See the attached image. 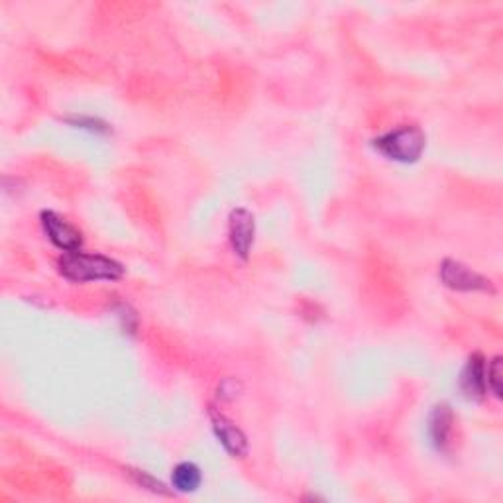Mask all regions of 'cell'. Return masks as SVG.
I'll use <instances>...</instances> for the list:
<instances>
[{
    "label": "cell",
    "mask_w": 503,
    "mask_h": 503,
    "mask_svg": "<svg viewBox=\"0 0 503 503\" xmlns=\"http://www.w3.org/2000/svg\"><path fill=\"white\" fill-rule=\"evenodd\" d=\"M486 360L480 352H476L468 358L463 373H460V391L466 400L480 401L486 395Z\"/></svg>",
    "instance_id": "obj_7"
},
{
    "label": "cell",
    "mask_w": 503,
    "mask_h": 503,
    "mask_svg": "<svg viewBox=\"0 0 503 503\" xmlns=\"http://www.w3.org/2000/svg\"><path fill=\"white\" fill-rule=\"evenodd\" d=\"M40 220L41 229H44L46 237L51 240L53 246H58L63 252H79L83 246V237L71 222H67L53 211H41Z\"/></svg>",
    "instance_id": "obj_4"
},
{
    "label": "cell",
    "mask_w": 503,
    "mask_h": 503,
    "mask_svg": "<svg viewBox=\"0 0 503 503\" xmlns=\"http://www.w3.org/2000/svg\"><path fill=\"white\" fill-rule=\"evenodd\" d=\"M202 481L201 468L193 463H181L174 468L171 472V484L181 494H189V491H195Z\"/></svg>",
    "instance_id": "obj_9"
},
{
    "label": "cell",
    "mask_w": 503,
    "mask_h": 503,
    "mask_svg": "<svg viewBox=\"0 0 503 503\" xmlns=\"http://www.w3.org/2000/svg\"><path fill=\"white\" fill-rule=\"evenodd\" d=\"M438 275H441V282L454 292H494V285L488 277L480 275L472 267L453 258L443 260Z\"/></svg>",
    "instance_id": "obj_3"
},
{
    "label": "cell",
    "mask_w": 503,
    "mask_h": 503,
    "mask_svg": "<svg viewBox=\"0 0 503 503\" xmlns=\"http://www.w3.org/2000/svg\"><path fill=\"white\" fill-rule=\"evenodd\" d=\"M453 423H454V415H453L451 405H446V403L436 405L429 417V436H431V443L435 445L436 451L445 453L448 445H451Z\"/></svg>",
    "instance_id": "obj_8"
},
{
    "label": "cell",
    "mask_w": 503,
    "mask_h": 503,
    "mask_svg": "<svg viewBox=\"0 0 503 503\" xmlns=\"http://www.w3.org/2000/svg\"><path fill=\"white\" fill-rule=\"evenodd\" d=\"M240 391V383L237 380H224L220 385H219V398L220 400H227V401H232L234 398H237Z\"/></svg>",
    "instance_id": "obj_12"
},
{
    "label": "cell",
    "mask_w": 503,
    "mask_h": 503,
    "mask_svg": "<svg viewBox=\"0 0 503 503\" xmlns=\"http://www.w3.org/2000/svg\"><path fill=\"white\" fill-rule=\"evenodd\" d=\"M486 383L488 390H491V393L496 395L498 400H501V358L496 356L491 360L490 366L486 368Z\"/></svg>",
    "instance_id": "obj_10"
},
{
    "label": "cell",
    "mask_w": 503,
    "mask_h": 503,
    "mask_svg": "<svg viewBox=\"0 0 503 503\" xmlns=\"http://www.w3.org/2000/svg\"><path fill=\"white\" fill-rule=\"evenodd\" d=\"M372 146L393 162L413 164L425 152L427 136L419 126H401L378 136Z\"/></svg>",
    "instance_id": "obj_2"
},
{
    "label": "cell",
    "mask_w": 503,
    "mask_h": 503,
    "mask_svg": "<svg viewBox=\"0 0 503 503\" xmlns=\"http://www.w3.org/2000/svg\"><path fill=\"white\" fill-rule=\"evenodd\" d=\"M211 423H212V431H215L219 443L224 446L230 456H246L248 454V438L234 425L227 415H222L220 411H217L215 408H211Z\"/></svg>",
    "instance_id": "obj_6"
},
{
    "label": "cell",
    "mask_w": 503,
    "mask_h": 503,
    "mask_svg": "<svg viewBox=\"0 0 503 503\" xmlns=\"http://www.w3.org/2000/svg\"><path fill=\"white\" fill-rule=\"evenodd\" d=\"M69 122L77 128H87L91 132H109V126L96 119H85V116H79V119H71Z\"/></svg>",
    "instance_id": "obj_11"
},
{
    "label": "cell",
    "mask_w": 503,
    "mask_h": 503,
    "mask_svg": "<svg viewBox=\"0 0 503 503\" xmlns=\"http://www.w3.org/2000/svg\"><path fill=\"white\" fill-rule=\"evenodd\" d=\"M59 274L69 282L87 283V282H116L124 275V267L112 258L101 254H83L66 252L58 260Z\"/></svg>",
    "instance_id": "obj_1"
},
{
    "label": "cell",
    "mask_w": 503,
    "mask_h": 503,
    "mask_svg": "<svg viewBox=\"0 0 503 503\" xmlns=\"http://www.w3.org/2000/svg\"><path fill=\"white\" fill-rule=\"evenodd\" d=\"M132 474H134V478L138 480V484H142L144 488L152 490V491H157V494H166V490H164V484H162V481L154 480L152 476H148L146 472H138V470H134Z\"/></svg>",
    "instance_id": "obj_13"
},
{
    "label": "cell",
    "mask_w": 503,
    "mask_h": 503,
    "mask_svg": "<svg viewBox=\"0 0 503 503\" xmlns=\"http://www.w3.org/2000/svg\"><path fill=\"white\" fill-rule=\"evenodd\" d=\"M229 237L234 254L240 260H248L252 252V244L256 237V220L254 215L244 207L234 209L229 217Z\"/></svg>",
    "instance_id": "obj_5"
}]
</instances>
